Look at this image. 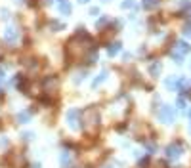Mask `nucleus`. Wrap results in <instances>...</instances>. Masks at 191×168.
<instances>
[{
    "label": "nucleus",
    "mask_w": 191,
    "mask_h": 168,
    "mask_svg": "<svg viewBox=\"0 0 191 168\" xmlns=\"http://www.w3.org/2000/svg\"><path fill=\"white\" fill-rule=\"evenodd\" d=\"M119 50H121V44H111V48H109V56H115Z\"/></svg>",
    "instance_id": "7"
},
{
    "label": "nucleus",
    "mask_w": 191,
    "mask_h": 168,
    "mask_svg": "<svg viewBox=\"0 0 191 168\" xmlns=\"http://www.w3.org/2000/svg\"><path fill=\"white\" fill-rule=\"evenodd\" d=\"M69 164H71V155L67 153V151H63V153H61V166L69 168Z\"/></svg>",
    "instance_id": "5"
},
{
    "label": "nucleus",
    "mask_w": 191,
    "mask_h": 168,
    "mask_svg": "<svg viewBox=\"0 0 191 168\" xmlns=\"http://www.w3.org/2000/svg\"><path fill=\"white\" fill-rule=\"evenodd\" d=\"M17 120H19L21 124L29 122V120H31V111H21V113L17 115Z\"/></svg>",
    "instance_id": "4"
},
{
    "label": "nucleus",
    "mask_w": 191,
    "mask_h": 168,
    "mask_svg": "<svg viewBox=\"0 0 191 168\" xmlns=\"http://www.w3.org/2000/svg\"><path fill=\"white\" fill-rule=\"evenodd\" d=\"M21 140H25V142L32 140V132H25V134H21Z\"/></svg>",
    "instance_id": "8"
},
{
    "label": "nucleus",
    "mask_w": 191,
    "mask_h": 168,
    "mask_svg": "<svg viewBox=\"0 0 191 168\" xmlns=\"http://www.w3.org/2000/svg\"><path fill=\"white\" fill-rule=\"evenodd\" d=\"M59 10H61V12H63V13H69V12H71V6H69V4H65V2H63Z\"/></svg>",
    "instance_id": "9"
},
{
    "label": "nucleus",
    "mask_w": 191,
    "mask_h": 168,
    "mask_svg": "<svg viewBox=\"0 0 191 168\" xmlns=\"http://www.w3.org/2000/svg\"><path fill=\"white\" fill-rule=\"evenodd\" d=\"M180 153H182V147H180V143H172L166 147V157L168 159H178Z\"/></svg>",
    "instance_id": "1"
},
{
    "label": "nucleus",
    "mask_w": 191,
    "mask_h": 168,
    "mask_svg": "<svg viewBox=\"0 0 191 168\" xmlns=\"http://www.w3.org/2000/svg\"><path fill=\"white\" fill-rule=\"evenodd\" d=\"M155 4H157V0H145V2H143V6L145 8H153Z\"/></svg>",
    "instance_id": "10"
},
{
    "label": "nucleus",
    "mask_w": 191,
    "mask_h": 168,
    "mask_svg": "<svg viewBox=\"0 0 191 168\" xmlns=\"http://www.w3.org/2000/svg\"><path fill=\"white\" fill-rule=\"evenodd\" d=\"M80 2H88V0H80Z\"/></svg>",
    "instance_id": "12"
},
{
    "label": "nucleus",
    "mask_w": 191,
    "mask_h": 168,
    "mask_svg": "<svg viewBox=\"0 0 191 168\" xmlns=\"http://www.w3.org/2000/svg\"><path fill=\"white\" fill-rule=\"evenodd\" d=\"M4 36H6L8 42H13V40L17 38V32H15V29H6V34H4Z\"/></svg>",
    "instance_id": "6"
},
{
    "label": "nucleus",
    "mask_w": 191,
    "mask_h": 168,
    "mask_svg": "<svg viewBox=\"0 0 191 168\" xmlns=\"http://www.w3.org/2000/svg\"><path fill=\"white\" fill-rule=\"evenodd\" d=\"M67 120H69L71 126H76V122H78V111H76V109H71L69 113H67Z\"/></svg>",
    "instance_id": "3"
},
{
    "label": "nucleus",
    "mask_w": 191,
    "mask_h": 168,
    "mask_svg": "<svg viewBox=\"0 0 191 168\" xmlns=\"http://www.w3.org/2000/svg\"><path fill=\"white\" fill-rule=\"evenodd\" d=\"M159 71H160V65H159V63H155V65L151 67V73H153V75H159Z\"/></svg>",
    "instance_id": "11"
},
{
    "label": "nucleus",
    "mask_w": 191,
    "mask_h": 168,
    "mask_svg": "<svg viewBox=\"0 0 191 168\" xmlns=\"http://www.w3.org/2000/svg\"><path fill=\"white\" fill-rule=\"evenodd\" d=\"M159 116H160V120H162V122H172V120H174V111H172L168 105H164V107L160 109V115Z\"/></svg>",
    "instance_id": "2"
}]
</instances>
